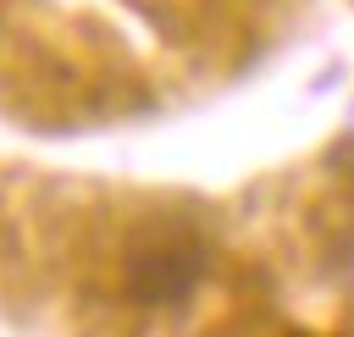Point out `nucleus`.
<instances>
[{
  "label": "nucleus",
  "mask_w": 354,
  "mask_h": 337,
  "mask_svg": "<svg viewBox=\"0 0 354 337\" xmlns=\"http://www.w3.org/2000/svg\"><path fill=\"white\" fill-rule=\"evenodd\" d=\"M293 337H304V331H293Z\"/></svg>",
  "instance_id": "nucleus-2"
},
{
  "label": "nucleus",
  "mask_w": 354,
  "mask_h": 337,
  "mask_svg": "<svg viewBox=\"0 0 354 337\" xmlns=\"http://www.w3.org/2000/svg\"><path fill=\"white\" fill-rule=\"evenodd\" d=\"M205 276V249L177 238V243H144L127 260V293L138 304H177L199 287Z\"/></svg>",
  "instance_id": "nucleus-1"
}]
</instances>
